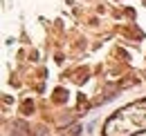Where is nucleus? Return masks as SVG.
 I'll return each instance as SVG.
<instances>
[{
	"mask_svg": "<svg viewBox=\"0 0 146 136\" xmlns=\"http://www.w3.org/2000/svg\"><path fill=\"white\" fill-rule=\"evenodd\" d=\"M146 132V98L117 109L104 125V136H135Z\"/></svg>",
	"mask_w": 146,
	"mask_h": 136,
	"instance_id": "1",
	"label": "nucleus"
}]
</instances>
